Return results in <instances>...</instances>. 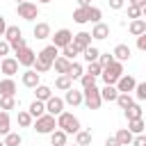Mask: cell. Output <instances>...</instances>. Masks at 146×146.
I'll return each mask as SVG.
<instances>
[{
  "label": "cell",
  "mask_w": 146,
  "mask_h": 146,
  "mask_svg": "<svg viewBox=\"0 0 146 146\" xmlns=\"http://www.w3.org/2000/svg\"><path fill=\"white\" fill-rule=\"evenodd\" d=\"M55 121H57V130H62V132H66V135H75L78 130H82L78 116H73L71 112H62Z\"/></svg>",
  "instance_id": "obj_1"
},
{
  "label": "cell",
  "mask_w": 146,
  "mask_h": 146,
  "mask_svg": "<svg viewBox=\"0 0 146 146\" xmlns=\"http://www.w3.org/2000/svg\"><path fill=\"white\" fill-rule=\"evenodd\" d=\"M121 75H123V64H121V62H112V64L105 66L103 73H100V78H103L105 84H116V80H119Z\"/></svg>",
  "instance_id": "obj_2"
},
{
  "label": "cell",
  "mask_w": 146,
  "mask_h": 146,
  "mask_svg": "<svg viewBox=\"0 0 146 146\" xmlns=\"http://www.w3.org/2000/svg\"><path fill=\"white\" fill-rule=\"evenodd\" d=\"M82 103H84L89 110H98V107L103 105V100H100V89H98L96 84L82 89Z\"/></svg>",
  "instance_id": "obj_3"
},
{
  "label": "cell",
  "mask_w": 146,
  "mask_h": 146,
  "mask_svg": "<svg viewBox=\"0 0 146 146\" xmlns=\"http://www.w3.org/2000/svg\"><path fill=\"white\" fill-rule=\"evenodd\" d=\"M34 130H36L39 135H50L52 130H57V121H55V116H50V114L39 116V119L34 121Z\"/></svg>",
  "instance_id": "obj_4"
},
{
  "label": "cell",
  "mask_w": 146,
  "mask_h": 146,
  "mask_svg": "<svg viewBox=\"0 0 146 146\" xmlns=\"http://www.w3.org/2000/svg\"><path fill=\"white\" fill-rule=\"evenodd\" d=\"M16 11H18V16H21L23 21H34V18L39 16V7H36L34 2H30V0L21 2V5L16 7Z\"/></svg>",
  "instance_id": "obj_5"
},
{
  "label": "cell",
  "mask_w": 146,
  "mask_h": 146,
  "mask_svg": "<svg viewBox=\"0 0 146 146\" xmlns=\"http://www.w3.org/2000/svg\"><path fill=\"white\" fill-rule=\"evenodd\" d=\"M57 57H59V50H57V48L50 43V46H46V48H43V50L36 55V62H43V64H48V66L52 68V62H55Z\"/></svg>",
  "instance_id": "obj_6"
},
{
  "label": "cell",
  "mask_w": 146,
  "mask_h": 146,
  "mask_svg": "<svg viewBox=\"0 0 146 146\" xmlns=\"http://www.w3.org/2000/svg\"><path fill=\"white\" fill-rule=\"evenodd\" d=\"M71 39H73V32H71V30H66V27H62V30H57V32H55V36H52V46L59 50V48L68 46V43H71Z\"/></svg>",
  "instance_id": "obj_7"
},
{
  "label": "cell",
  "mask_w": 146,
  "mask_h": 146,
  "mask_svg": "<svg viewBox=\"0 0 146 146\" xmlns=\"http://www.w3.org/2000/svg\"><path fill=\"white\" fill-rule=\"evenodd\" d=\"M71 46H73L78 52H82L84 48H89V46H91V34H89V32H78V34H73Z\"/></svg>",
  "instance_id": "obj_8"
},
{
  "label": "cell",
  "mask_w": 146,
  "mask_h": 146,
  "mask_svg": "<svg viewBox=\"0 0 146 146\" xmlns=\"http://www.w3.org/2000/svg\"><path fill=\"white\" fill-rule=\"evenodd\" d=\"M34 59H36V52H34V50H30L27 46H25V48H21V50L16 52V62H18V66H27V68H30V66L34 64Z\"/></svg>",
  "instance_id": "obj_9"
},
{
  "label": "cell",
  "mask_w": 146,
  "mask_h": 146,
  "mask_svg": "<svg viewBox=\"0 0 146 146\" xmlns=\"http://www.w3.org/2000/svg\"><path fill=\"white\" fill-rule=\"evenodd\" d=\"M43 105H46V114H50V116H59L64 112V100L57 98V96H50Z\"/></svg>",
  "instance_id": "obj_10"
},
{
  "label": "cell",
  "mask_w": 146,
  "mask_h": 146,
  "mask_svg": "<svg viewBox=\"0 0 146 146\" xmlns=\"http://www.w3.org/2000/svg\"><path fill=\"white\" fill-rule=\"evenodd\" d=\"M135 84H137V80H135L132 75H125V73H123V75L116 80V84H114V87H116V91H119V94H130V91L135 89Z\"/></svg>",
  "instance_id": "obj_11"
},
{
  "label": "cell",
  "mask_w": 146,
  "mask_h": 146,
  "mask_svg": "<svg viewBox=\"0 0 146 146\" xmlns=\"http://www.w3.org/2000/svg\"><path fill=\"white\" fill-rule=\"evenodd\" d=\"M0 73H5L7 78L16 75V73H18V62H16V57H2V59H0Z\"/></svg>",
  "instance_id": "obj_12"
},
{
  "label": "cell",
  "mask_w": 146,
  "mask_h": 146,
  "mask_svg": "<svg viewBox=\"0 0 146 146\" xmlns=\"http://www.w3.org/2000/svg\"><path fill=\"white\" fill-rule=\"evenodd\" d=\"M64 105H71V107H75V105H82V91L80 89H66V94H64Z\"/></svg>",
  "instance_id": "obj_13"
},
{
  "label": "cell",
  "mask_w": 146,
  "mask_h": 146,
  "mask_svg": "<svg viewBox=\"0 0 146 146\" xmlns=\"http://www.w3.org/2000/svg\"><path fill=\"white\" fill-rule=\"evenodd\" d=\"M130 55H132V50H130V46H125V43H119V46L112 50L114 62H125V59H130Z\"/></svg>",
  "instance_id": "obj_14"
},
{
  "label": "cell",
  "mask_w": 146,
  "mask_h": 146,
  "mask_svg": "<svg viewBox=\"0 0 146 146\" xmlns=\"http://www.w3.org/2000/svg\"><path fill=\"white\" fill-rule=\"evenodd\" d=\"M21 82H23V84H25L27 89H34L36 84H41V82H39V73H34L32 68H27V71L23 73V78H21Z\"/></svg>",
  "instance_id": "obj_15"
},
{
  "label": "cell",
  "mask_w": 146,
  "mask_h": 146,
  "mask_svg": "<svg viewBox=\"0 0 146 146\" xmlns=\"http://www.w3.org/2000/svg\"><path fill=\"white\" fill-rule=\"evenodd\" d=\"M128 30H130V34H132V36L146 34V21H144V18H135V21H130Z\"/></svg>",
  "instance_id": "obj_16"
},
{
  "label": "cell",
  "mask_w": 146,
  "mask_h": 146,
  "mask_svg": "<svg viewBox=\"0 0 146 146\" xmlns=\"http://www.w3.org/2000/svg\"><path fill=\"white\" fill-rule=\"evenodd\" d=\"M107 36H110V25H105V23H96L94 30H91V39L103 41V39H107Z\"/></svg>",
  "instance_id": "obj_17"
},
{
  "label": "cell",
  "mask_w": 146,
  "mask_h": 146,
  "mask_svg": "<svg viewBox=\"0 0 146 146\" xmlns=\"http://www.w3.org/2000/svg\"><path fill=\"white\" fill-rule=\"evenodd\" d=\"M116 96H119V91H116V87H114V84H105V87L100 89V100L114 103V100H116Z\"/></svg>",
  "instance_id": "obj_18"
},
{
  "label": "cell",
  "mask_w": 146,
  "mask_h": 146,
  "mask_svg": "<svg viewBox=\"0 0 146 146\" xmlns=\"http://www.w3.org/2000/svg\"><path fill=\"white\" fill-rule=\"evenodd\" d=\"M14 94H16V82L11 78L0 80V96H14Z\"/></svg>",
  "instance_id": "obj_19"
},
{
  "label": "cell",
  "mask_w": 146,
  "mask_h": 146,
  "mask_svg": "<svg viewBox=\"0 0 146 146\" xmlns=\"http://www.w3.org/2000/svg\"><path fill=\"white\" fill-rule=\"evenodd\" d=\"M32 34H34V39H48L50 36V25L48 23H36L34 25V30H32Z\"/></svg>",
  "instance_id": "obj_20"
},
{
  "label": "cell",
  "mask_w": 146,
  "mask_h": 146,
  "mask_svg": "<svg viewBox=\"0 0 146 146\" xmlns=\"http://www.w3.org/2000/svg\"><path fill=\"white\" fill-rule=\"evenodd\" d=\"M27 114H30L32 119H39V116H43V114H46V105H43L41 100H32V103H30Z\"/></svg>",
  "instance_id": "obj_21"
},
{
  "label": "cell",
  "mask_w": 146,
  "mask_h": 146,
  "mask_svg": "<svg viewBox=\"0 0 146 146\" xmlns=\"http://www.w3.org/2000/svg\"><path fill=\"white\" fill-rule=\"evenodd\" d=\"M21 36H23V32H21L18 25H7V30H5V41L7 43H11V41H16Z\"/></svg>",
  "instance_id": "obj_22"
},
{
  "label": "cell",
  "mask_w": 146,
  "mask_h": 146,
  "mask_svg": "<svg viewBox=\"0 0 146 146\" xmlns=\"http://www.w3.org/2000/svg\"><path fill=\"white\" fill-rule=\"evenodd\" d=\"M84 73V68H82V64H78V62H71V66H68V71H66V78L73 82V80H80V75Z\"/></svg>",
  "instance_id": "obj_23"
},
{
  "label": "cell",
  "mask_w": 146,
  "mask_h": 146,
  "mask_svg": "<svg viewBox=\"0 0 146 146\" xmlns=\"http://www.w3.org/2000/svg\"><path fill=\"white\" fill-rule=\"evenodd\" d=\"M34 94H36V100L46 103V100L52 96V89H50L48 84H36V87H34Z\"/></svg>",
  "instance_id": "obj_24"
},
{
  "label": "cell",
  "mask_w": 146,
  "mask_h": 146,
  "mask_svg": "<svg viewBox=\"0 0 146 146\" xmlns=\"http://www.w3.org/2000/svg\"><path fill=\"white\" fill-rule=\"evenodd\" d=\"M73 21L80 23V25L89 23V7H78V9L73 11Z\"/></svg>",
  "instance_id": "obj_25"
},
{
  "label": "cell",
  "mask_w": 146,
  "mask_h": 146,
  "mask_svg": "<svg viewBox=\"0 0 146 146\" xmlns=\"http://www.w3.org/2000/svg\"><path fill=\"white\" fill-rule=\"evenodd\" d=\"M132 137H135V135H130V132H128V128H121V130H119V132L114 135V139H116V141H119L121 146H130Z\"/></svg>",
  "instance_id": "obj_26"
},
{
  "label": "cell",
  "mask_w": 146,
  "mask_h": 146,
  "mask_svg": "<svg viewBox=\"0 0 146 146\" xmlns=\"http://www.w3.org/2000/svg\"><path fill=\"white\" fill-rule=\"evenodd\" d=\"M66 132H62V130H52L50 132V144L52 146H66Z\"/></svg>",
  "instance_id": "obj_27"
},
{
  "label": "cell",
  "mask_w": 146,
  "mask_h": 146,
  "mask_svg": "<svg viewBox=\"0 0 146 146\" xmlns=\"http://www.w3.org/2000/svg\"><path fill=\"white\" fill-rule=\"evenodd\" d=\"M52 66H55V71H57L59 75H66V71H68V66H71V62H68V59H64V57L59 55V57H57V59L52 62Z\"/></svg>",
  "instance_id": "obj_28"
},
{
  "label": "cell",
  "mask_w": 146,
  "mask_h": 146,
  "mask_svg": "<svg viewBox=\"0 0 146 146\" xmlns=\"http://www.w3.org/2000/svg\"><path fill=\"white\" fill-rule=\"evenodd\" d=\"M125 119L128 121H135V119H141V105L139 103H132L128 110H125Z\"/></svg>",
  "instance_id": "obj_29"
},
{
  "label": "cell",
  "mask_w": 146,
  "mask_h": 146,
  "mask_svg": "<svg viewBox=\"0 0 146 146\" xmlns=\"http://www.w3.org/2000/svg\"><path fill=\"white\" fill-rule=\"evenodd\" d=\"M75 144L78 146H89L91 144V132L89 130H78L75 132Z\"/></svg>",
  "instance_id": "obj_30"
},
{
  "label": "cell",
  "mask_w": 146,
  "mask_h": 146,
  "mask_svg": "<svg viewBox=\"0 0 146 146\" xmlns=\"http://www.w3.org/2000/svg\"><path fill=\"white\" fill-rule=\"evenodd\" d=\"M98 55H100V50L96 48V46H89V48H84L82 50V57L91 64V62H98Z\"/></svg>",
  "instance_id": "obj_31"
},
{
  "label": "cell",
  "mask_w": 146,
  "mask_h": 146,
  "mask_svg": "<svg viewBox=\"0 0 146 146\" xmlns=\"http://www.w3.org/2000/svg\"><path fill=\"white\" fill-rule=\"evenodd\" d=\"M114 103H116V105H119V107H121V110H128V107H130V105H132V103H135V98H132V96H130V94H119V96H116V100H114Z\"/></svg>",
  "instance_id": "obj_32"
},
{
  "label": "cell",
  "mask_w": 146,
  "mask_h": 146,
  "mask_svg": "<svg viewBox=\"0 0 146 146\" xmlns=\"http://www.w3.org/2000/svg\"><path fill=\"white\" fill-rule=\"evenodd\" d=\"M128 132H130V135H144V121H141V119L128 121Z\"/></svg>",
  "instance_id": "obj_33"
},
{
  "label": "cell",
  "mask_w": 146,
  "mask_h": 146,
  "mask_svg": "<svg viewBox=\"0 0 146 146\" xmlns=\"http://www.w3.org/2000/svg\"><path fill=\"white\" fill-rule=\"evenodd\" d=\"M16 107V98L14 96H0V110L7 112V110H14Z\"/></svg>",
  "instance_id": "obj_34"
},
{
  "label": "cell",
  "mask_w": 146,
  "mask_h": 146,
  "mask_svg": "<svg viewBox=\"0 0 146 146\" xmlns=\"http://www.w3.org/2000/svg\"><path fill=\"white\" fill-rule=\"evenodd\" d=\"M21 141H23V139H21V135H18V132H7L2 144H5V146H21Z\"/></svg>",
  "instance_id": "obj_35"
},
{
  "label": "cell",
  "mask_w": 146,
  "mask_h": 146,
  "mask_svg": "<svg viewBox=\"0 0 146 146\" xmlns=\"http://www.w3.org/2000/svg\"><path fill=\"white\" fill-rule=\"evenodd\" d=\"M11 132L9 128V112H0V135H7Z\"/></svg>",
  "instance_id": "obj_36"
},
{
  "label": "cell",
  "mask_w": 146,
  "mask_h": 146,
  "mask_svg": "<svg viewBox=\"0 0 146 146\" xmlns=\"http://www.w3.org/2000/svg\"><path fill=\"white\" fill-rule=\"evenodd\" d=\"M55 87H57V89H62V91H66V89H71V87H73V82H71L66 75H59V78L55 80Z\"/></svg>",
  "instance_id": "obj_37"
},
{
  "label": "cell",
  "mask_w": 146,
  "mask_h": 146,
  "mask_svg": "<svg viewBox=\"0 0 146 146\" xmlns=\"http://www.w3.org/2000/svg\"><path fill=\"white\" fill-rule=\"evenodd\" d=\"M132 91H135V98L137 100H146V82H137Z\"/></svg>",
  "instance_id": "obj_38"
},
{
  "label": "cell",
  "mask_w": 146,
  "mask_h": 146,
  "mask_svg": "<svg viewBox=\"0 0 146 146\" xmlns=\"http://www.w3.org/2000/svg\"><path fill=\"white\" fill-rule=\"evenodd\" d=\"M75 55H78V50H75V48H73L71 43L62 48V57H64V59H68V62H73V57H75Z\"/></svg>",
  "instance_id": "obj_39"
},
{
  "label": "cell",
  "mask_w": 146,
  "mask_h": 146,
  "mask_svg": "<svg viewBox=\"0 0 146 146\" xmlns=\"http://www.w3.org/2000/svg\"><path fill=\"white\" fill-rule=\"evenodd\" d=\"M80 84H82V89L94 87V84H96V78H94V75H89V73H82V75H80Z\"/></svg>",
  "instance_id": "obj_40"
},
{
  "label": "cell",
  "mask_w": 146,
  "mask_h": 146,
  "mask_svg": "<svg viewBox=\"0 0 146 146\" xmlns=\"http://www.w3.org/2000/svg\"><path fill=\"white\" fill-rule=\"evenodd\" d=\"M18 125L21 128H30L32 125V116L27 112H18Z\"/></svg>",
  "instance_id": "obj_41"
},
{
  "label": "cell",
  "mask_w": 146,
  "mask_h": 146,
  "mask_svg": "<svg viewBox=\"0 0 146 146\" xmlns=\"http://www.w3.org/2000/svg\"><path fill=\"white\" fill-rule=\"evenodd\" d=\"M100 16H103V11L98 9V7H89V21L96 25V23H100Z\"/></svg>",
  "instance_id": "obj_42"
},
{
  "label": "cell",
  "mask_w": 146,
  "mask_h": 146,
  "mask_svg": "<svg viewBox=\"0 0 146 146\" xmlns=\"http://www.w3.org/2000/svg\"><path fill=\"white\" fill-rule=\"evenodd\" d=\"M112 62H114V57H112L110 52H100V55H98V64H100V68H105V66H110Z\"/></svg>",
  "instance_id": "obj_43"
},
{
  "label": "cell",
  "mask_w": 146,
  "mask_h": 146,
  "mask_svg": "<svg viewBox=\"0 0 146 146\" xmlns=\"http://www.w3.org/2000/svg\"><path fill=\"white\" fill-rule=\"evenodd\" d=\"M87 73H89V75H94V78H98V75L103 73V68H100V64H98V62H91V64H89V68H87Z\"/></svg>",
  "instance_id": "obj_44"
},
{
  "label": "cell",
  "mask_w": 146,
  "mask_h": 146,
  "mask_svg": "<svg viewBox=\"0 0 146 146\" xmlns=\"http://www.w3.org/2000/svg\"><path fill=\"white\" fill-rule=\"evenodd\" d=\"M141 14H144V9H137V7H130V5H128V18L135 21V18H139Z\"/></svg>",
  "instance_id": "obj_45"
},
{
  "label": "cell",
  "mask_w": 146,
  "mask_h": 146,
  "mask_svg": "<svg viewBox=\"0 0 146 146\" xmlns=\"http://www.w3.org/2000/svg\"><path fill=\"white\" fill-rule=\"evenodd\" d=\"M25 46H27V43H25V39H23V36H21V39H16V41H11V43H9V48H11V50H16V52H18V50H21V48H25Z\"/></svg>",
  "instance_id": "obj_46"
},
{
  "label": "cell",
  "mask_w": 146,
  "mask_h": 146,
  "mask_svg": "<svg viewBox=\"0 0 146 146\" xmlns=\"http://www.w3.org/2000/svg\"><path fill=\"white\" fill-rule=\"evenodd\" d=\"M130 144H132V146H146V137H144V135H137V137H132Z\"/></svg>",
  "instance_id": "obj_47"
},
{
  "label": "cell",
  "mask_w": 146,
  "mask_h": 146,
  "mask_svg": "<svg viewBox=\"0 0 146 146\" xmlns=\"http://www.w3.org/2000/svg\"><path fill=\"white\" fill-rule=\"evenodd\" d=\"M9 50H11V48H9V43H7V41H0V59H2V57H7V55H9Z\"/></svg>",
  "instance_id": "obj_48"
},
{
  "label": "cell",
  "mask_w": 146,
  "mask_h": 146,
  "mask_svg": "<svg viewBox=\"0 0 146 146\" xmlns=\"http://www.w3.org/2000/svg\"><path fill=\"white\" fill-rule=\"evenodd\" d=\"M130 7H137V9H144L146 11V0H128Z\"/></svg>",
  "instance_id": "obj_49"
},
{
  "label": "cell",
  "mask_w": 146,
  "mask_h": 146,
  "mask_svg": "<svg viewBox=\"0 0 146 146\" xmlns=\"http://www.w3.org/2000/svg\"><path fill=\"white\" fill-rule=\"evenodd\" d=\"M137 48L139 50H146V34H139L137 36Z\"/></svg>",
  "instance_id": "obj_50"
},
{
  "label": "cell",
  "mask_w": 146,
  "mask_h": 146,
  "mask_svg": "<svg viewBox=\"0 0 146 146\" xmlns=\"http://www.w3.org/2000/svg\"><path fill=\"white\" fill-rule=\"evenodd\" d=\"M107 2H110V7H112V9H121V7L125 5V0H107Z\"/></svg>",
  "instance_id": "obj_51"
},
{
  "label": "cell",
  "mask_w": 146,
  "mask_h": 146,
  "mask_svg": "<svg viewBox=\"0 0 146 146\" xmlns=\"http://www.w3.org/2000/svg\"><path fill=\"white\" fill-rule=\"evenodd\" d=\"M105 146H121V144H119L114 137H107V139H105Z\"/></svg>",
  "instance_id": "obj_52"
},
{
  "label": "cell",
  "mask_w": 146,
  "mask_h": 146,
  "mask_svg": "<svg viewBox=\"0 0 146 146\" xmlns=\"http://www.w3.org/2000/svg\"><path fill=\"white\" fill-rule=\"evenodd\" d=\"M5 30H7V23H5V18L0 16V36H5Z\"/></svg>",
  "instance_id": "obj_53"
},
{
  "label": "cell",
  "mask_w": 146,
  "mask_h": 146,
  "mask_svg": "<svg viewBox=\"0 0 146 146\" xmlns=\"http://www.w3.org/2000/svg\"><path fill=\"white\" fill-rule=\"evenodd\" d=\"M80 7H91V0H78Z\"/></svg>",
  "instance_id": "obj_54"
},
{
  "label": "cell",
  "mask_w": 146,
  "mask_h": 146,
  "mask_svg": "<svg viewBox=\"0 0 146 146\" xmlns=\"http://www.w3.org/2000/svg\"><path fill=\"white\" fill-rule=\"evenodd\" d=\"M39 2H41V5H48V2H52V0H39Z\"/></svg>",
  "instance_id": "obj_55"
},
{
  "label": "cell",
  "mask_w": 146,
  "mask_h": 146,
  "mask_svg": "<svg viewBox=\"0 0 146 146\" xmlns=\"http://www.w3.org/2000/svg\"><path fill=\"white\" fill-rule=\"evenodd\" d=\"M21 2H25V0H16V5H21Z\"/></svg>",
  "instance_id": "obj_56"
},
{
  "label": "cell",
  "mask_w": 146,
  "mask_h": 146,
  "mask_svg": "<svg viewBox=\"0 0 146 146\" xmlns=\"http://www.w3.org/2000/svg\"><path fill=\"white\" fill-rule=\"evenodd\" d=\"M0 146H5V144H2V139H0Z\"/></svg>",
  "instance_id": "obj_57"
},
{
  "label": "cell",
  "mask_w": 146,
  "mask_h": 146,
  "mask_svg": "<svg viewBox=\"0 0 146 146\" xmlns=\"http://www.w3.org/2000/svg\"><path fill=\"white\" fill-rule=\"evenodd\" d=\"M73 146H78V144H73Z\"/></svg>",
  "instance_id": "obj_58"
},
{
  "label": "cell",
  "mask_w": 146,
  "mask_h": 146,
  "mask_svg": "<svg viewBox=\"0 0 146 146\" xmlns=\"http://www.w3.org/2000/svg\"><path fill=\"white\" fill-rule=\"evenodd\" d=\"M0 80H2V78H0Z\"/></svg>",
  "instance_id": "obj_59"
},
{
  "label": "cell",
  "mask_w": 146,
  "mask_h": 146,
  "mask_svg": "<svg viewBox=\"0 0 146 146\" xmlns=\"http://www.w3.org/2000/svg\"><path fill=\"white\" fill-rule=\"evenodd\" d=\"M50 146H52V144H50Z\"/></svg>",
  "instance_id": "obj_60"
}]
</instances>
